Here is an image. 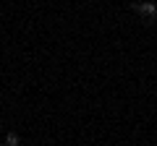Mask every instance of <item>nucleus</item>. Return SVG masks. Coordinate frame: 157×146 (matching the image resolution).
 <instances>
[{"label":"nucleus","mask_w":157,"mask_h":146,"mask_svg":"<svg viewBox=\"0 0 157 146\" xmlns=\"http://www.w3.org/2000/svg\"><path fill=\"white\" fill-rule=\"evenodd\" d=\"M136 13H147V16H157V5L155 3H134Z\"/></svg>","instance_id":"nucleus-1"},{"label":"nucleus","mask_w":157,"mask_h":146,"mask_svg":"<svg viewBox=\"0 0 157 146\" xmlns=\"http://www.w3.org/2000/svg\"><path fill=\"white\" fill-rule=\"evenodd\" d=\"M8 146H18V136L16 133H8Z\"/></svg>","instance_id":"nucleus-2"}]
</instances>
